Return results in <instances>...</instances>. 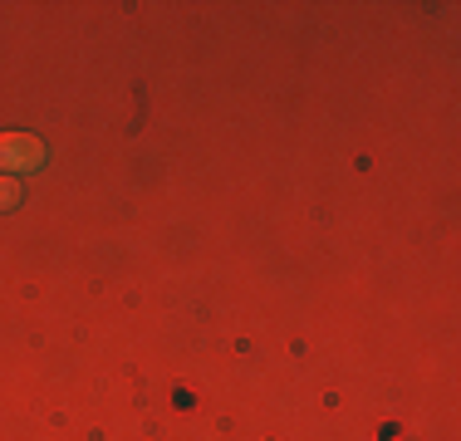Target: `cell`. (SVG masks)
<instances>
[{
	"label": "cell",
	"mask_w": 461,
	"mask_h": 441,
	"mask_svg": "<svg viewBox=\"0 0 461 441\" xmlns=\"http://www.w3.org/2000/svg\"><path fill=\"white\" fill-rule=\"evenodd\" d=\"M15 202H20V186L10 182V176H0V212H10Z\"/></svg>",
	"instance_id": "7a4b0ae2"
},
{
	"label": "cell",
	"mask_w": 461,
	"mask_h": 441,
	"mask_svg": "<svg viewBox=\"0 0 461 441\" xmlns=\"http://www.w3.org/2000/svg\"><path fill=\"white\" fill-rule=\"evenodd\" d=\"M45 162V142L30 132H0V167L5 172H30Z\"/></svg>",
	"instance_id": "6da1fadb"
}]
</instances>
